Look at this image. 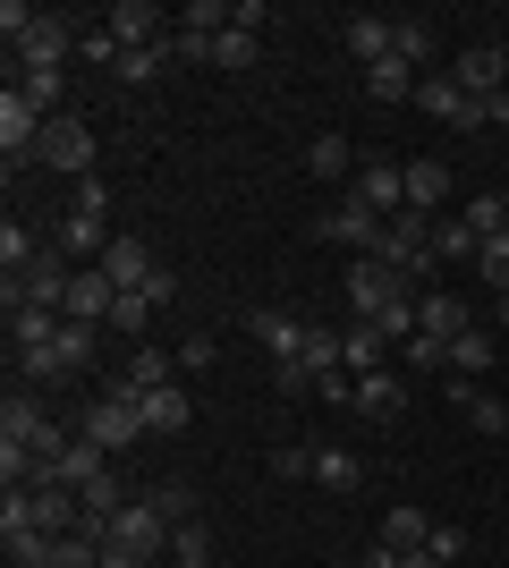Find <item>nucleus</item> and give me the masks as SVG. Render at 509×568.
Wrapping results in <instances>:
<instances>
[{
	"label": "nucleus",
	"instance_id": "1",
	"mask_svg": "<svg viewBox=\"0 0 509 568\" xmlns=\"http://www.w3.org/2000/svg\"><path fill=\"white\" fill-rule=\"evenodd\" d=\"M0 34L18 51V69H69L85 26L77 18H51V9H26V0H0Z\"/></svg>",
	"mask_w": 509,
	"mask_h": 568
},
{
	"label": "nucleus",
	"instance_id": "2",
	"mask_svg": "<svg viewBox=\"0 0 509 568\" xmlns=\"http://www.w3.org/2000/svg\"><path fill=\"white\" fill-rule=\"evenodd\" d=\"M374 255H383L408 288H434V272H441V255H434V213H390Z\"/></svg>",
	"mask_w": 509,
	"mask_h": 568
},
{
	"label": "nucleus",
	"instance_id": "3",
	"mask_svg": "<svg viewBox=\"0 0 509 568\" xmlns=\"http://www.w3.org/2000/svg\"><path fill=\"white\" fill-rule=\"evenodd\" d=\"M339 297H348V323H374V314H390L399 297H416V288L399 281L383 255H348V281H339Z\"/></svg>",
	"mask_w": 509,
	"mask_h": 568
},
{
	"label": "nucleus",
	"instance_id": "4",
	"mask_svg": "<svg viewBox=\"0 0 509 568\" xmlns=\"http://www.w3.org/2000/svg\"><path fill=\"white\" fill-rule=\"evenodd\" d=\"M85 442H102L111 458H120L128 442H145V416H136V390H120V382H102L94 399H85Z\"/></svg>",
	"mask_w": 509,
	"mask_h": 568
},
{
	"label": "nucleus",
	"instance_id": "5",
	"mask_svg": "<svg viewBox=\"0 0 509 568\" xmlns=\"http://www.w3.org/2000/svg\"><path fill=\"white\" fill-rule=\"evenodd\" d=\"M0 442H26L34 458H60V450H69V433L51 425V407L34 399V390H9V399H0Z\"/></svg>",
	"mask_w": 509,
	"mask_h": 568
},
{
	"label": "nucleus",
	"instance_id": "6",
	"mask_svg": "<svg viewBox=\"0 0 509 568\" xmlns=\"http://www.w3.org/2000/svg\"><path fill=\"white\" fill-rule=\"evenodd\" d=\"M34 162H43V170H69V179H94V128H85L77 111L43 119V144H34Z\"/></svg>",
	"mask_w": 509,
	"mask_h": 568
},
{
	"label": "nucleus",
	"instance_id": "7",
	"mask_svg": "<svg viewBox=\"0 0 509 568\" xmlns=\"http://www.w3.org/2000/svg\"><path fill=\"white\" fill-rule=\"evenodd\" d=\"M85 365H94V332H85V323H60V332H51V348L18 356L26 382H69V374H85Z\"/></svg>",
	"mask_w": 509,
	"mask_h": 568
},
{
	"label": "nucleus",
	"instance_id": "8",
	"mask_svg": "<svg viewBox=\"0 0 509 568\" xmlns=\"http://www.w3.org/2000/svg\"><path fill=\"white\" fill-rule=\"evenodd\" d=\"M348 407H357L365 425H399V416H408V382H399V365H383V374H348Z\"/></svg>",
	"mask_w": 509,
	"mask_h": 568
},
{
	"label": "nucleus",
	"instance_id": "9",
	"mask_svg": "<svg viewBox=\"0 0 509 568\" xmlns=\"http://www.w3.org/2000/svg\"><path fill=\"white\" fill-rule=\"evenodd\" d=\"M416 102H425V111L441 119V128H459V136H476V128H485V102L467 94L459 77L441 69V77H425V85H416Z\"/></svg>",
	"mask_w": 509,
	"mask_h": 568
},
{
	"label": "nucleus",
	"instance_id": "10",
	"mask_svg": "<svg viewBox=\"0 0 509 568\" xmlns=\"http://www.w3.org/2000/svg\"><path fill=\"white\" fill-rule=\"evenodd\" d=\"M69 323H85V332H102V323H111V314H120V288H111V272H102V263H85V272H69Z\"/></svg>",
	"mask_w": 509,
	"mask_h": 568
},
{
	"label": "nucleus",
	"instance_id": "11",
	"mask_svg": "<svg viewBox=\"0 0 509 568\" xmlns=\"http://www.w3.org/2000/svg\"><path fill=\"white\" fill-rule=\"evenodd\" d=\"M102 34L120 51H153V43H170V18L153 0H120V9H102Z\"/></svg>",
	"mask_w": 509,
	"mask_h": 568
},
{
	"label": "nucleus",
	"instance_id": "12",
	"mask_svg": "<svg viewBox=\"0 0 509 568\" xmlns=\"http://www.w3.org/2000/svg\"><path fill=\"white\" fill-rule=\"evenodd\" d=\"M111 237H120V230H102V221H85V213H60V221H51V255L69 263V272H85V263L111 255Z\"/></svg>",
	"mask_w": 509,
	"mask_h": 568
},
{
	"label": "nucleus",
	"instance_id": "13",
	"mask_svg": "<svg viewBox=\"0 0 509 568\" xmlns=\"http://www.w3.org/2000/svg\"><path fill=\"white\" fill-rule=\"evenodd\" d=\"M450 77H459V85H467L476 102H485V94H501V85H509V43H501V34H492V43H467L459 60H450Z\"/></svg>",
	"mask_w": 509,
	"mask_h": 568
},
{
	"label": "nucleus",
	"instance_id": "14",
	"mask_svg": "<svg viewBox=\"0 0 509 568\" xmlns=\"http://www.w3.org/2000/svg\"><path fill=\"white\" fill-rule=\"evenodd\" d=\"M315 237H332V246H348V255H374V246H383V213H365L357 195H348V204H332V213L315 221Z\"/></svg>",
	"mask_w": 509,
	"mask_h": 568
},
{
	"label": "nucleus",
	"instance_id": "15",
	"mask_svg": "<svg viewBox=\"0 0 509 568\" xmlns=\"http://www.w3.org/2000/svg\"><path fill=\"white\" fill-rule=\"evenodd\" d=\"M34 144H43V111L9 85V94H0V153H9V162H34Z\"/></svg>",
	"mask_w": 509,
	"mask_h": 568
},
{
	"label": "nucleus",
	"instance_id": "16",
	"mask_svg": "<svg viewBox=\"0 0 509 568\" xmlns=\"http://www.w3.org/2000/svg\"><path fill=\"white\" fill-rule=\"evenodd\" d=\"M365 204V213H408V179H399V162H357V187H348Z\"/></svg>",
	"mask_w": 509,
	"mask_h": 568
},
{
	"label": "nucleus",
	"instance_id": "17",
	"mask_svg": "<svg viewBox=\"0 0 509 568\" xmlns=\"http://www.w3.org/2000/svg\"><path fill=\"white\" fill-rule=\"evenodd\" d=\"M136 416H145V442H179V433L195 425V399L170 382V390H145V399H136Z\"/></svg>",
	"mask_w": 509,
	"mask_h": 568
},
{
	"label": "nucleus",
	"instance_id": "18",
	"mask_svg": "<svg viewBox=\"0 0 509 568\" xmlns=\"http://www.w3.org/2000/svg\"><path fill=\"white\" fill-rule=\"evenodd\" d=\"M416 332L441 339V348H450V339H467V332H476V323H467V297H450V288H425V297H416Z\"/></svg>",
	"mask_w": 509,
	"mask_h": 568
},
{
	"label": "nucleus",
	"instance_id": "19",
	"mask_svg": "<svg viewBox=\"0 0 509 568\" xmlns=\"http://www.w3.org/2000/svg\"><path fill=\"white\" fill-rule=\"evenodd\" d=\"M102 272H111V288H120V297H136V288H145L162 263H153L145 237H128V230H120V237H111V255H102Z\"/></svg>",
	"mask_w": 509,
	"mask_h": 568
},
{
	"label": "nucleus",
	"instance_id": "20",
	"mask_svg": "<svg viewBox=\"0 0 509 568\" xmlns=\"http://www.w3.org/2000/svg\"><path fill=\"white\" fill-rule=\"evenodd\" d=\"M246 332L272 348V365H289V356H306V332H315V323H297V314H281V306H255V314H246Z\"/></svg>",
	"mask_w": 509,
	"mask_h": 568
},
{
	"label": "nucleus",
	"instance_id": "21",
	"mask_svg": "<svg viewBox=\"0 0 509 568\" xmlns=\"http://www.w3.org/2000/svg\"><path fill=\"white\" fill-rule=\"evenodd\" d=\"M9 306H51V314H60V306H69V263L43 255L26 281H9Z\"/></svg>",
	"mask_w": 509,
	"mask_h": 568
},
{
	"label": "nucleus",
	"instance_id": "22",
	"mask_svg": "<svg viewBox=\"0 0 509 568\" xmlns=\"http://www.w3.org/2000/svg\"><path fill=\"white\" fill-rule=\"evenodd\" d=\"M306 179H323V187H357V153H348L339 128H323V136L306 144Z\"/></svg>",
	"mask_w": 509,
	"mask_h": 568
},
{
	"label": "nucleus",
	"instance_id": "23",
	"mask_svg": "<svg viewBox=\"0 0 509 568\" xmlns=\"http://www.w3.org/2000/svg\"><path fill=\"white\" fill-rule=\"evenodd\" d=\"M408 179V213H441L450 204V162H399Z\"/></svg>",
	"mask_w": 509,
	"mask_h": 568
},
{
	"label": "nucleus",
	"instance_id": "24",
	"mask_svg": "<svg viewBox=\"0 0 509 568\" xmlns=\"http://www.w3.org/2000/svg\"><path fill=\"white\" fill-rule=\"evenodd\" d=\"M111 382H120V390H136V399H145V390H170V382H179V356H162V348H136V356H128V365H120Z\"/></svg>",
	"mask_w": 509,
	"mask_h": 568
},
{
	"label": "nucleus",
	"instance_id": "25",
	"mask_svg": "<svg viewBox=\"0 0 509 568\" xmlns=\"http://www.w3.org/2000/svg\"><path fill=\"white\" fill-rule=\"evenodd\" d=\"M255 60H264V34H246V26L204 34V69H255Z\"/></svg>",
	"mask_w": 509,
	"mask_h": 568
},
{
	"label": "nucleus",
	"instance_id": "26",
	"mask_svg": "<svg viewBox=\"0 0 509 568\" xmlns=\"http://www.w3.org/2000/svg\"><path fill=\"white\" fill-rule=\"evenodd\" d=\"M450 407H459V416H467L476 433H509V407L492 399V390H476L467 374H450Z\"/></svg>",
	"mask_w": 509,
	"mask_h": 568
},
{
	"label": "nucleus",
	"instance_id": "27",
	"mask_svg": "<svg viewBox=\"0 0 509 568\" xmlns=\"http://www.w3.org/2000/svg\"><path fill=\"white\" fill-rule=\"evenodd\" d=\"M390 34H399V18H374V9H365V18H348V60H357V69L390 60Z\"/></svg>",
	"mask_w": 509,
	"mask_h": 568
},
{
	"label": "nucleus",
	"instance_id": "28",
	"mask_svg": "<svg viewBox=\"0 0 509 568\" xmlns=\"http://www.w3.org/2000/svg\"><path fill=\"white\" fill-rule=\"evenodd\" d=\"M339 365H357V374H383V365H390V339L374 332V323H348V332H339Z\"/></svg>",
	"mask_w": 509,
	"mask_h": 568
},
{
	"label": "nucleus",
	"instance_id": "29",
	"mask_svg": "<svg viewBox=\"0 0 509 568\" xmlns=\"http://www.w3.org/2000/svg\"><path fill=\"white\" fill-rule=\"evenodd\" d=\"M69 314H51V306H9V339H18V356L51 348V332H60Z\"/></svg>",
	"mask_w": 509,
	"mask_h": 568
},
{
	"label": "nucleus",
	"instance_id": "30",
	"mask_svg": "<svg viewBox=\"0 0 509 568\" xmlns=\"http://www.w3.org/2000/svg\"><path fill=\"white\" fill-rule=\"evenodd\" d=\"M51 246L34 230H18V221H0V272H9V281H26V272H34V263H43Z\"/></svg>",
	"mask_w": 509,
	"mask_h": 568
},
{
	"label": "nucleus",
	"instance_id": "31",
	"mask_svg": "<svg viewBox=\"0 0 509 568\" xmlns=\"http://www.w3.org/2000/svg\"><path fill=\"white\" fill-rule=\"evenodd\" d=\"M416 85H425V77H416L408 60H374V69H365V94L374 102H416Z\"/></svg>",
	"mask_w": 509,
	"mask_h": 568
},
{
	"label": "nucleus",
	"instance_id": "32",
	"mask_svg": "<svg viewBox=\"0 0 509 568\" xmlns=\"http://www.w3.org/2000/svg\"><path fill=\"white\" fill-rule=\"evenodd\" d=\"M476 246H485V237L467 230V213H434V255L441 263H476Z\"/></svg>",
	"mask_w": 509,
	"mask_h": 568
},
{
	"label": "nucleus",
	"instance_id": "33",
	"mask_svg": "<svg viewBox=\"0 0 509 568\" xmlns=\"http://www.w3.org/2000/svg\"><path fill=\"white\" fill-rule=\"evenodd\" d=\"M18 94L43 119H60V94H69V69H18Z\"/></svg>",
	"mask_w": 509,
	"mask_h": 568
},
{
	"label": "nucleus",
	"instance_id": "34",
	"mask_svg": "<svg viewBox=\"0 0 509 568\" xmlns=\"http://www.w3.org/2000/svg\"><path fill=\"white\" fill-rule=\"evenodd\" d=\"M434 526H441V518H425V509H390V518H383V544L425 551V544H434Z\"/></svg>",
	"mask_w": 509,
	"mask_h": 568
},
{
	"label": "nucleus",
	"instance_id": "35",
	"mask_svg": "<svg viewBox=\"0 0 509 568\" xmlns=\"http://www.w3.org/2000/svg\"><path fill=\"white\" fill-rule=\"evenodd\" d=\"M390 60H408L416 77H434V26H408V18H399V34H390Z\"/></svg>",
	"mask_w": 509,
	"mask_h": 568
},
{
	"label": "nucleus",
	"instance_id": "36",
	"mask_svg": "<svg viewBox=\"0 0 509 568\" xmlns=\"http://www.w3.org/2000/svg\"><path fill=\"white\" fill-rule=\"evenodd\" d=\"M315 484H323V493H357V484H365V458H348V450H315Z\"/></svg>",
	"mask_w": 509,
	"mask_h": 568
},
{
	"label": "nucleus",
	"instance_id": "37",
	"mask_svg": "<svg viewBox=\"0 0 509 568\" xmlns=\"http://www.w3.org/2000/svg\"><path fill=\"white\" fill-rule=\"evenodd\" d=\"M170 568H213V535H204V518L170 526Z\"/></svg>",
	"mask_w": 509,
	"mask_h": 568
},
{
	"label": "nucleus",
	"instance_id": "38",
	"mask_svg": "<svg viewBox=\"0 0 509 568\" xmlns=\"http://www.w3.org/2000/svg\"><path fill=\"white\" fill-rule=\"evenodd\" d=\"M467 230L476 237H509V195H467Z\"/></svg>",
	"mask_w": 509,
	"mask_h": 568
},
{
	"label": "nucleus",
	"instance_id": "39",
	"mask_svg": "<svg viewBox=\"0 0 509 568\" xmlns=\"http://www.w3.org/2000/svg\"><path fill=\"white\" fill-rule=\"evenodd\" d=\"M476 272H485L492 297H509V237H485V246H476Z\"/></svg>",
	"mask_w": 509,
	"mask_h": 568
},
{
	"label": "nucleus",
	"instance_id": "40",
	"mask_svg": "<svg viewBox=\"0 0 509 568\" xmlns=\"http://www.w3.org/2000/svg\"><path fill=\"white\" fill-rule=\"evenodd\" d=\"M485 365H492V339H485V332L450 339V374H467V382H476V374H485Z\"/></svg>",
	"mask_w": 509,
	"mask_h": 568
},
{
	"label": "nucleus",
	"instance_id": "41",
	"mask_svg": "<svg viewBox=\"0 0 509 568\" xmlns=\"http://www.w3.org/2000/svg\"><path fill=\"white\" fill-rule=\"evenodd\" d=\"M153 509H162L170 526H195V484H162V493H153Z\"/></svg>",
	"mask_w": 509,
	"mask_h": 568
},
{
	"label": "nucleus",
	"instance_id": "42",
	"mask_svg": "<svg viewBox=\"0 0 509 568\" xmlns=\"http://www.w3.org/2000/svg\"><path fill=\"white\" fill-rule=\"evenodd\" d=\"M77 60H85V69H120V43L102 34V18L85 26V43H77Z\"/></svg>",
	"mask_w": 509,
	"mask_h": 568
},
{
	"label": "nucleus",
	"instance_id": "43",
	"mask_svg": "<svg viewBox=\"0 0 509 568\" xmlns=\"http://www.w3.org/2000/svg\"><path fill=\"white\" fill-rule=\"evenodd\" d=\"M399 365H425V374H450V348H441V339H425V332H416L408 348H399Z\"/></svg>",
	"mask_w": 509,
	"mask_h": 568
},
{
	"label": "nucleus",
	"instance_id": "44",
	"mask_svg": "<svg viewBox=\"0 0 509 568\" xmlns=\"http://www.w3.org/2000/svg\"><path fill=\"white\" fill-rule=\"evenodd\" d=\"M153 314H162L153 297H120V314H111V332H128V339H136V332L153 323Z\"/></svg>",
	"mask_w": 509,
	"mask_h": 568
},
{
	"label": "nucleus",
	"instance_id": "45",
	"mask_svg": "<svg viewBox=\"0 0 509 568\" xmlns=\"http://www.w3.org/2000/svg\"><path fill=\"white\" fill-rule=\"evenodd\" d=\"M69 213L102 221V213H111V187H102V179H77V204H69Z\"/></svg>",
	"mask_w": 509,
	"mask_h": 568
},
{
	"label": "nucleus",
	"instance_id": "46",
	"mask_svg": "<svg viewBox=\"0 0 509 568\" xmlns=\"http://www.w3.org/2000/svg\"><path fill=\"white\" fill-rule=\"evenodd\" d=\"M272 475H289V484H297V475H315V450H297V442H289V450H272Z\"/></svg>",
	"mask_w": 509,
	"mask_h": 568
},
{
	"label": "nucleus",
	"instance_id": "47",
	"mask_svg": "<svg viewBox=\"0 0 509 568\" xmlns=\"http://www.w3.org/2000/svg\"><path fill=\"white\" fill-rule=\"evenodd\" d=\"M230 26H246V34H264V26H272V9H264V0H238V9H230Z\"/></svg>",
	"mask_w": 509,
	"mask_h": 568
},
{
	"label": "nucleus",
	"instance_id": "48",
	"mask_svg": "<svg viewBox=\"0 0 509 568\" xmlns=\"http://www.w3.org/2000/svg\"><path fill=\"white\" fill-rule=\"evenodd\" d=\"M425 551H434V560H459L467 535H459V526H434V544H425Z\"/></svg>",
	"mask_w": 509,
	"mask_h": 568
},
{
	"label": "nucleus",
	"instance_id": "49",
	"mask_svg": "<svg viewBox=\"0 0 509 568\" xmlns=\"http://www.w3.org/2000/svg\"><path fill=\"white\" fill-rule=\"evenodd\" d=\"M399 560H408V551H399V544H383V535H374V544H365V560H357V568H399Z\"/></svg>",
	"mask_w": 509,
	"mask_h": 568
},
{
	"label": "nucleus",
	"instance_id": "50",
	"mask_svg": "<svg viewBox=\"0 0 509 568\" xmlns=\"http://www.w3.org/2000/svg\"><path fill=\"white\" fill-rule=\"evenodd\" d=\"M485 128H509V85H501V94H485Z\"/></svg>",
	"mask_w": 509,
	"mask_h": 568
},
{
	"label": "nucleus",
	"instance_id": "51",
	"mask_svg": "<svg viewBox=\"0 0 509 568\" xmlns=\"http://www.w3.org/2000/svg\"><path fill=\"white\" fill-rule=\"evenodd\" d=\"M399 568H450V560H434V551H408V560H399Z\"/></svg>",
	"mask_w": 509,
	"mask_h": 568
},
{
	"label": "nucleus",
	"instance_id": "52",
	"mask_svg": "<svg viewBox=\"0 0 509 568\" xmlns=\"http://www.w3.org/2000/svg\"><path fill=\"white\" fill-rule=\"evenodd\" d=\"M492 314H501V332H509V297H492Z\"/></svg>",
	"mask_w": 509,
	"mask_h": 568
},
{
	"label": "nucleus",
	"instance_id": "53",
	"mask_svg": "<svg viewBox=\"0 0 509 568\" xmlns=\"http://www.w3.org/2000/svg\"><path fill=\"white\" fill-rule=\"evenodd\" d=\"M9 568H43V560H9Z\"/></svg>",
	"mask_w": 509,
	"mask_h": 568
}]
</instances>
